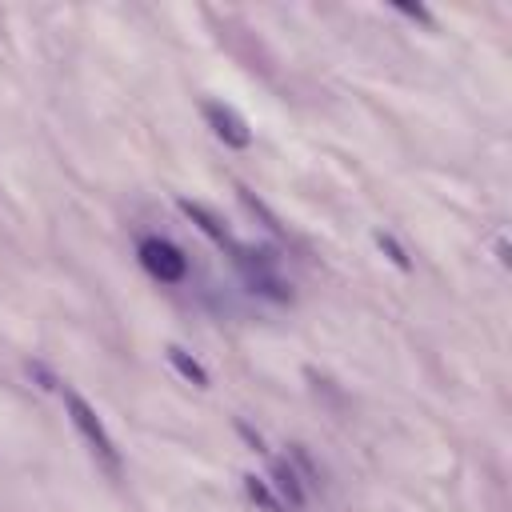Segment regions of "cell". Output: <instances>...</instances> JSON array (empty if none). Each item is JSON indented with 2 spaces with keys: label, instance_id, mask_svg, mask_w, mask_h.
<instances>
[{
  "label": "cell",
  "instance_id": "cell-1",
  "mask_svg": "<svg viewBox=\"0 0 512 512\" xmlns=\"http://www.w3.org/2000/svg\"><path fill=\"white\" fill-rule=\"evenodd\" d=\"M64 408H68V416H72L76 432L84 436V444L100 456V464H104L108 472H120V452H116V444H112V436H108L104 420L96 416V408H92L80 392H72V388H64Z\"/></svg>",
  "mask_w": 512,
  "mask_h": 512
},
{
  "label": "cell",
  "instance_id": "cell-2",
  "mask_svg": "<svg viewBox=\"0 0 512 512\" xmlns=\"http://www.w3.org/2000/svg\"><path fill=\"white\" fill-rule=\"evenodd\" d=\"M232 252H236V264H240V272H244V280H248L252 292L272 296V300H292V288H288V280L280 276L276 256H272L268 248H240V244H236Z\"/></svg>",
  "mask_w": 512,
  "mask_h": 512
},
{
  "label": "cell",
  "instance_id": "cell-3",
  "mask_svg": "<svg viewBox=\"0 0 512 512\" xmlns=\"http://www.w3.org/2000/svg\"><path fill=\"white\" fill-rule=\"evenodd\" d=\"M136 256H140V264H144L160 284H180V280L188 276V256H184L172 240H164V236H144L140 248H136Z\"/></svg>",
  "mask_w": 512,
  "mask_h": 512
},
{
  "label": "cell",
  "instance_id": "cell-4",
  "mask_svg": "<svg viewBox=\"0 0 512 512\" xmlns=\"http://www.w3.org/2000/svg\"><path fill=\"white\" fill-rule=\"evenodd\" d=\"M204 120H208V128H212L228 148H248V144H252V128H248V120H244L236 108H228V104H220V100H204Z\"/></svg>",
  "mask_w": 512,
  "mask_h": 512
},
{
  "label": "cell",
  "instance_id": "cell-5",
  "mask_svg": "<svg viewBox=\"0 0 512 512\" xmlns=\"http://www.w3.org/2000/svg\"><path fill=\"white\" fill-rule=\"evenodd\" d=\"M176 204H180V212H184L204 236H212V240L224 244V248H236V244H232V232L224 228V220H220L212 208H204V204H196V200H176Z\"/></svg>",
  "mask_w": 512,
  "mask_h": 512
},
{
  "label": "cell",
  "instance_id": "cell-6",
  "mask_svg": "<svg viewBox=\"0 0 512 512\" xmlns=\"http://www.w3.org/2000/svg\"><path fill=\"white\" fill-rule=\"evenodd\" d=\"M272 484H276V492L288 500V504H304V484H300V476H296V468L292 464H284V460H276L272 464Z\"/></svg>",
  "mask_w": 512,
  "mask_h": 512
},
{
  "label": "cell",
  "instance_id": "cell-7",
  "mask_svg": "<svg viewBox=\"0 0 512 512\" xmlns=\"http://www.w3.org/2000/svg\"><path fill=\"white\" fill-rule=\"evenodd\" d=\"M168 360H172V368L184 376V380H192L196 388H208V372L200 368V360L196 356H188L180 344H168Z\"/></svg>",
  "mask_w": 512,
  "mask_h": 512
},
{
  "label": "cell",
  "instance_id": "cell-8",
  "mask_svg": "<svg viewBox=\"0 0 512 512\" xmlns=\"http://www.w3.org/2000/svg\"><path fill=\"white\" fill-rule=\"evenodd\" d=\"M376 244H380V252H384V256H388V260H392L396 268H404V272L412 268V260L404 256V248H400V244H396L392 236H384V232H376Z\"/></svg>",
  "mask_w": 512,
  "mask_h": 512
},
{
  "label": "cell",
  "instance_id": "cell-9",
  "mask_svg": "<svg viewBox=\"0 0 512 512\" xmlns=\"http://www.w3.org/2000/svg\"><path fill=\"white\" fill-rule=\"evenodd\" d=\"M244 488H248V496H252V500H260L268 512H276V508H280V504H276V496L264 488V480H260V476H244Z\"/></svg>",
  "mask_w": 512,
  "mask_h": 512
},
{
  "label": "cell",
  "instance_id": "cell-10",
  "mask_svg": "<svg viewBox=\"0 0 512 512\" xmlns=\"http://www.w3.org/2000/svg\"><path fill=\"white\" fill-rule=\"evenodd\" d=\"M396 12H404V16H412V20H420V24H432V16H428V8H420V4H392Z\"/></svg>",
  "mask_w": 512,
  "mask_h": 512
}]
</instances>
